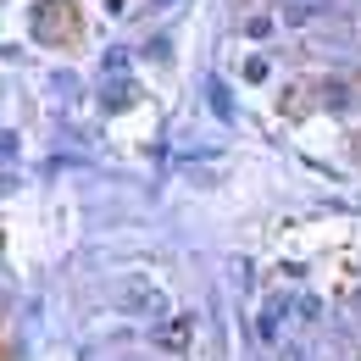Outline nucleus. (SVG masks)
I'll list each match as a JSON object with an SVG mask.
<instances>
[{
  "label": "nucleus",
  "instance_id": "nucleus-7",
  "mask_svg": "<svg viewBox=\"0 0 361 361\" xmlns=\"http://www.w3.org/2000/svg\"><path fill=\"white\" fill-rule=\"evenodd\" d=\"M322 100H328L334 111H345V106H350V90H345V84H322Z\"/></svg>",
  "mask_w": 361,
  "mask_h": 361
},
{
  "label": "nucleus",
  "instance_id": "nucleus-8",
  "mask_svg": "<svg viewBox=\"0 0 361 361\" xmlns=\"http://www.w3.org/2000/svg\"><path fill=\"white\" fill-rule=\"evenodd\" d=\"M123 73H128V50H111L106 56V78H123Z\"/></svg>",
  "mask_w": 361,
  "mask_h": 361
},
{
  "label": "nucleus",
  "instance_id": "nucleus-10",
  "mask_svg": "<svg viewBox=\"0 0 361 361\" xmlns=\"http://www.w3.org/2000/svg\"><path fill=\"white\" fill-rule=\"evenodd\" d=\"M245 28H250V39H267V34H272V17H250Z\"/></svg>",
  "mask_w": 361,
  "mask_h": 361
},
{
  "label": "nucleus",
  "instance_id": "nucleus-2",
  "mask_svg": "<svg viewBox=\"0 0 361 361\" xmlns=\"http://www.w3.org/2000/svg\"><path fill=\"white\" fill-rule=\"evenodd\" d=\"M117 306H123V312H150V306L161 312V289H150V283H128V289L117 295Z\"/></svg>",
  "mask_w": 361,
  "mask_h": 361
},
{
  "label": "nucleus",
  "instance_id": "nucleus-9",
  "mask_svg": "<svg viewBox=\"0 0 361 361\" xmlns=\"http://www.w3.org/2000/svg\"><path fill=\"white\" fill-rule=\"evenodd\" d=\"M245 78H250V84H262V78H267V61H262V56H250V61H245Z\"/></svg>",
  "mask_w": 361,
  "mask_h": 361
},
{
  "label": "nucleus",
  "instance_id": "nucleus-3",
  "mask_svg": "<svg viewBox=\"0 0 361 361\" xmlns=\"http://www.w3.org/2000/svg\"><path fill=\"white\" fill-rule=\"evenodd\" d=\"M328 6H334V0H283V23H312Z\"/></svg>",
  "mask_w": 361,
  "mask_h": 361
},
{
  "label": "nucleus",
  "instance_id": "nucleus-6",
  "mask_svg": "<svg viewBox=\"0 0 361 361\" xmlns=\"http://www.w3.org/2000/svg\"><path fill=\"white\" fill-rule=\"evenodd\" d=\"M106 106H111V111H123V106H134V90H128L123 78H117V84L106 78Z\"/></svg>",
  "mask_w": 361,
  "mask_h": 361
},
{
  "label": "nucleus",
  "instance_id": "nucleus-5",
  "mask_svg": "<svg viewBox=\"0 0 361 361\" xmlns=\"http://www.w3.org/2000/svg\"><path fill=\"white\" fill-rule=\"evenodd\" d=\"M206 100H212V111H217V117H233V100H228V90H223V78H206Z\"/></svg>",
  "mask_w": 361,
  "mask_h": 361
},
{
  "label": "nucleus",
  "instance_id": "nucleus-1",
  "mask_svg": "<svg viewBox=\"0 0 361 361\" xmlns=\"http://www.w3.org/2000/svg\"><path fill=\"white\" fill-rule=\"evenodd\" d=\"M34 39H45V45L78 39V11H73L67 0H39V6H34Z\"/></svg>",
  "mask_w": 361,
  "mask_h": 361
},
{
  "label": "nucleus",
  "instance_id": "nucleus-4",
  "mask_svg": "<svg viewBox=\"0 0 361 361\" xmlns=\"http://www.w3.org/2000/svg\"><path fill=\"white\" fill-rule=\"evenodd\" d=\"M283 312H289V295L267 300V312H262V339H278V322H283Z\"/></svg>",
  "mask_w": 361,
  "mask_h": 361
}]
</instances>
